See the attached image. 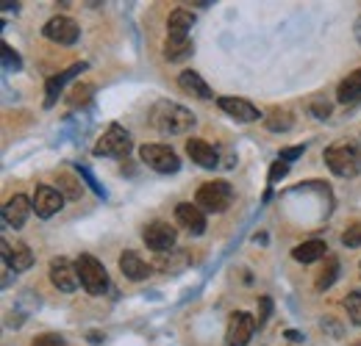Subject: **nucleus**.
Instances as JSON below:
<instances>
[{"instance_id": "35", "label": "nucleus", "mask_w": 361, "mask_h": 346, "mask_svg": "<svg viewBox=\"0 0 361 346\" xmlns=\"http://www.w3.org/2000/svg\"><path fill=\"white\" fill-rule=\"evenodd\" d=\"M61 188H64L70 197H81V186H78L70 174H61Z\"/></svg>"}, {"instance_id": "7", "label": "nucleus", "mask_w": 361, "mask_h": 346, "mask_svg": "<svg viewBox=\"0 0 361 346\" xmlns=\"http://www.w3.org/2000/svg\"><path fill=\"white\" fill-rule=\"evenodd\" d=\"M256 327H259L256 316H250L245 310H236L231 316V321H228L226 346H247L250 338H253V333H256Z\"/></svg>"}, {"instance_id": "6", "label": "nucleus", "mask_w": 361, "mask_h": 346, "mask_svg": "<svg viewBox=\"0 0 361 346\" xmlns=\"http://www.w3.org/2000/svg\"><path fill=\"white\" fill-rule=\"evenodd\" d=\"M139 158L153 169V172H161V174H173L180 169V158L178 153L167 144H145L139 150Z\"/></svg>"}, {"instance_id": "19", "label": "nucleus", "mask_w": 361, "mask_h": 346, "mask_svg": "<svg viewBox=\"0 0 361 346\" xmlns=\"http://www.w3.org/2000/svg\"><path fill=\"white\" fill-rule=\"evenodd\" d=\"M178 84L183 91H189V94H195V97H200V100H212V97H214L212 86H209L197 72H192V70H183V72H180Z\"/></svg>"}, {"instance_id": "30", "label": "nucleus", "mask_w": 361, "mask_h": 346, "mask_svg": "<svg viewBox=\"0 0 361 346\" xmlns=\"http://www.w3.org/2000/svg\"><path fill=\"white\" fill-rule=\"evenodd\" d=\"M31 346H67V341L61 338V335H56V333H42V335H37Z\"/></svg>"}, {"instance_id": "1", "label": "nucleus", "mask_w": 361, "mask_h": 346, "mask_svg": "<svg viewBox=\"0 0 361 346\" xmlns=\"http://www.w3.org/2000/svg\"><path fill=\"white\" fill-rule=\"evenodd\" d=\"M150 122H153V128L159 130V133H164V136H183V133H189L192 125H195V117L178 105V103H156L153 105V111H150Z\"/></svg>"}, {"instance_id": "21", "label": "nucleus", "mask_w": 361, "mask_h": 346, "mask_svg": "<svg viewBox=\"0 0 361 346\" xmlns=\"http://www.w3.org/2000/svg\"><path fill=\"white\" fill-rule=\"evenodd\" d=\"M336 100H339L342 105L359 103V100H361V70L350 72V75H348V78L339 84V89H336Z\"/></svg>"}, {"instance_id": "32", "label": "nucleus", "mask_w": 361, "mask_h": 346, "mask_svg": "<svg viewBox=\"0 0 361 346\" xmlns=\"http://www.w3.org/2000/svg\"><path fill=\"white\" fill-rule=\"evenodd\" d=\"M306 153V147L303 144H298V147H283L281 153H278V161H283V164H289V161H295V158H300Z\"/></svg>"}, {"instance_id": "24", "label": "nucleus", "mask_w": 361, "mask_h": 346, "mask_svg": "<svg viewBox=\"0 0 361 346\" xmlns=\"http://www.w3.org/2000/svg\"><path fill=\"white\" fill-rule=\"evenodd\" d=\"M264 125L275 133H286V130L295 128V117L289 111H272L270 117H264Z\"/></svg>"}, {"instance_id": "33", "label": "nucleus", "mask_w": 361, "mask_h": 346, "mask_svg": "<svg viewBox=\"0 0 361 346\" xmlns=\"http://www.w3.org/2000/svg\"><path fill=\"white\" fill-rule=\"evenodd\" d=\"M270 313H272V300H270V297H262V300H259V316H256L259 327H262V324L270 319Z\"/></svg>"}, {"instance_id": "3", "label": "nucleus", "mask_w": 361, "mask_h": 346, "mask_svg": "<svg viewBox=\"0 0 361 346\" xmlns=\"http://www.w3.org/2000/svg\"><path fill=\"white\" fill-rule=\"evenodd\" d=\"M233 203V186L228 180H212V183H203L195 194V205L200 211H209V214H223L231 208Z\"/></svg>"}, {"instance_id": "17", "label": "nucleus", "mask_w": 361, "mask_h": 346, "mask_svg": "<svg viewBox=\"0 0 361 346\" xmlns=\"http://www.w3.org/2000/svg\"><path fill=\"white\" fill-rule=\"evenodd\" d=\"M176 222H178L183 230H189L192 236L206 233V217H203V211H200L197 205H192V203H180L178 208H176Z\"/></svg>"}, {"instance_id": "13", "label": "nucleus", "mask_w": 361, "mask_h": 346, "mask_svg": "<svg viewBox=\"0 0 361 346\" xmlns=\"http://www.w3.org/2000/svg\"><path fill=\"white\" fill-rule=\"evenodd\" d=\"M186 155H189L197 167H203V169H214V167L220 164L217 147L209 144V141H203V139H189V141H186Z\"/></svg>"}, {"instance_id": "14", "label": "nucleus", "mask_w": 361, "mask_h": 346, "mask_svg": "<svg viewBox=\"0 0 361 346\" xmlns=\"http://www.w3.org/2000/svg\"><path fill=\"white\" fill-rule=\"evenodd\" d=\"M0 250H3V263L11 269V271H25L34 266V252L28 250V244H8V241H0Z\"/></svg>"}, {"instance_id": "8", "label": "nucleus", "mask_w": 361, "mask_h": 346, "mask_svg": "<svg viewBox=\"0 0 361 346\" xmlns=\"http://www.w3.org/2000/svg\"><path fill=\"white\" fill-rule=\"evenodd\" d=\"M142 238H145L147 250H153V252H170V250L176 247L178 233H176V227H170L167 222H150V224L142 230Z\"/></svg>"}, {"instance_id": "36", "label": "nucleus", "mask_w": 361, "mask_h": 346, "mask_svg": "<svg viewBox=\"0 0 361 346\" xmlns=\"http://www.w3.org/2000/svg\"><path fill=\"white\" fill-rule=\"evenodd\" d=\"M286 338H289L292 344H300V341H303V335H300V333H295V330H286Z\"/></svg>"}, {"instance_id": "2", "label": "nucleus", "mask_w": 361, "mask_h": 346, "mask_svg": "<svg viewBox=\"0 0 361 346\" xmlns=\"http://www.w3.org/2000/svg\"><path fill=\"white\" fill-rule=\"evenodd\" d=\"M325 164L328 169L339 177H356L361 172V150L353 141H336L325 150Z\"/></svg>"}, {"instance_id": "5", "label": "nucleus", "mask_w": 361, "mask_h": 346, "mask_svg": "<svg viewBox=\"0 0 361 346\" xmlns=\"http://www.w3.org/2000/svg\"><path fill=\"white\" fill-rule=\"evenodd\" d=\"M128 153H131V133L123 125H109V130L94 144V155L103 158H126Z\"/></svg>"}, {"instance_id": "9", "label": "nucleus", "mask_w": 361, "mask_h": 346, "mask_svg": "<svg viewBox=\"0 0 361 346\" xmlns=\"http://www.w3.org/2000/svg\"><path fill=\"white\" fill-rule=\"evenodd\" d=\"M42 34H45V39H50V42H56V44H75L78 42L81 28H78V23H75L73 17L59 14V17H50V20H47Z\"/></svg>"}, {"instance_id": "22", "label": "nucleus", "mask_w": 361, "mask_h": 346, "mask_svg": "<svg viewBox=\"0 0 361 346\" xmlns=\"http://www.w3.org/2000/svg\"><path fill=\"white\" fill-rule=\"evenodd\" d=\"M292 258L300 263H314V260L328 258V247H325V241H303L292 250Z\"/></svg>"}, {"instance_id": "26", "label": "nucleus", "mask_w": 361, "mask_h": 346, "mask_svg": "<svg viewBox=\"0 0 361 346\" xmlns=\"http://www.w3.org/2000/svg\"><path fill=\"white\" fill-rule=\"evenodd\" d=\"M164 56L170 61H183L186 56H192V39L189 42H167L164 44Z\"/></svg>"}, {"instance_id": "28", "label": "nucleus", "mask_w": 361, "mask_h": 346, "mask_svg": "<svg viewBox=\"0 0 361 346\" xmlns=\"http://www.w3.org/2000/svg\"><path fill=\"white\" fill-rule=\"evenodd\" d=\"M342 244H345V247H361V222L350 224V227L342 233Z\"/></svg>"}, {"instance_id": "12", "label": "nucleus", "mask_w": 361, "mask_h": 346, "mask_svg": "<svg viewBox=\"0 0 361 346\" xmlns=\"http://www.w3.org/2000/svg\"><path fill=\"white\" fill-rule=\"evenodd\" d=\"M31 211H34V200H28L25 194H14L3 205V224L6 227H23Z\"/></svg>"}, {"instance_id": "18", "label": "nucleus", "mask_w": 361, "mask_h": 346, "mask_svg": "<svg viewBox=\"0 0 361 346\" xmlns=\"http://www.w3.org/2000/svg\"><path fill=\"white\" fill-rule=\"evenodd\" d=\"M84 70H87V64H73L70 70H64L61 75H56V78H50V81H47V86H45V105L47 108L59 100V94H61L64 84H67V81H73V78H75L78 72H84Z\"/></svg>"}, {"instance_id": "31", "label": "nucleus", "mask_w": 361, "mask_h": 346, "mask_svg": "<svg viewBox=\"0 0 361 346\" xmlns=\"http://www.w3.org/2000/svg\"><path fill=\"white\" fill-rule=\"evenodd\" d=\"M3 70H6V72L20 70V58H17V53H11L8 44H3Z\"/></svg>"}, {"instance_id": "27", "label": "nucleus", "mask_w": 361, "mask_h": 346, "mask_svg": "<svg viewBox=\"0 0 361 346\" xmlns=\"http://www.w3.org/2000/svg\"><path fill=\"white\" fill-rule=\"evenodd\" d=\"M345 307H348V316L353 324H361V288L350 291L348 300H345Z\"/></svg>"}, {"instance_id": "10", "label": "nucleus", "mask_w": 361, "mask_h": 346, "mask_svg": "<svg viewBox=\"0 0 361 346\" xmlns=\"http://www.w3.org/2000/svg\"><path fill=\"white\" fill-rule=\"evenodd\" d=\"M78 280H81V277H78V269L67 258L50 260V283H53L59 291H64V294L75 291V288H78Z\"/></svg>"}, {"instance_id": "37", "label": "nucleus", "mask_w": 361, "mask_h": 346, "mask_svg": "<svg viewBox=\"0 0 361 346\" xmlns=\"http://www.w3.org/2000/svg\"><path fill=\"white\" fill-rule=\"evenodd\" d=\"M103 341V335L100 333H90V344H100Z\"/></svg>"}, {"instance_id": "23", "label": "nucleus", "mask_w": 361, "mask_h": 346, "mask_svg": "<svg viewBox=\"0 0 361 346\" xmlns=\"http://www.w3.org/2000/svg\"><path fill=\"white\" fill-rule=\"evenodd\" d=\"M336 277H339V260L334 258V255H328V258H325V266H322V271L317 274L314 288H317V291L331 288V286L336 283Z\"/></svg>"}, {"instance_id": "20", "label": "nucleus", "mask_w": 361, "mask_h": 346, "mask_svg": "<svg viewBox=\"0 0 361 346\" xmlns=\"http://www.w3.org/2000/svg\"><path fill=\"white\" fill-rule=\"evenodd\" d=\"M120 271H123L128 280L139 283V280H145V277L150 274V266L139 258L136 252H123V255H120Z\"/></svg>"}, {"instance_id": "25", "label": "nucleus", "mask_w": 361, "mask_h": 346, "mask_svg": "<svg viewBox=\"0 0 361 346\" xmlns=\"http://www.w3.org/2000/svg\"><path fill=\"white\" fill-rule=\"evenodd\" d=\"M92 94H94V86H92V84H75V86L70 89V94H67V105L78 108V105L90 103Z\"/></svg>"}, {"instance_id": "29", "label": "nucleus", "mask_w": 361, "mask_h": 346, "mask_svg": "<svg viewBox=\"0 0 361 346\" xmlns=\"http://www.w3.org/2000/svg\"><path fill=\"white\" fill-rule=\"evenodd\" d=\"M309 111L314 114L317 120H328V117H331V103H328V100H322V97H314V100H312V105H309Z\"/></svg>"}, {"instance_id": "11", "label": "nucleus", "mask_w": 361, "mask_h": 346, "mask_svg": "<svg viewBox=\"0 0 361 346\" xmlns=\"http://www.w3.org/2000/svg\"><path fill=\"white\" fill-rule=\"evenodd\" d=\"M64 208V197L59 188L53 186H39L37 194H34V211L39 219H50L53 214H59Z\"/></svg>"}, {"instance_id": "34", "label": "nucleus", "mask_w": 361, "mask_h": 346, "mask_svg": "<svg viewBox=\"0 0 361 346\" xmlns=\"http://www.w3.org/2000/svg\"><path fill=\"white\" fill-rule=\"evenodd\" d=\"M286 172H289V164L275 161V164H272V169H270V177H267V180H270V186H275V183H278V180H281Z\"/></svg>"}, {"instance_id": "4", "label": "nucleus", "mask_w": 361, "mask_h": 346, "mask_svg": "<svg viewBox=\"0 0 361 346\" xmlns=\"http://www.w3.org/2000/svg\"><path fill=\"white\" fill-rule=\"evenodd\" d=\"M75 269H78V277H81V286L87 288V294H92V297H103L106 294L109 274H106V266L94 255H81L75 260Z\"/></svg>"}, {"instance_id": "16", "label": "nucleus", "mask_w": 361, "mask_h": 346, "mask_svg": "<svg viewBox=\"0 0 361 346\" xmlns=\"http://www.w3.org/2000/svg\"><path fill=\"white\" fill-rule=\"evenodd\" d=\"M195 25L192 11L186 8H176L167 20V42H189V31Z\"/></svg>"}, {"instance_id": "38", "label": "nucleus", "mask_w": 361, "mask_h": 346, "mask_svg": "<svg viewBox=\"0 0 361 346\" xmlns=\"http://www.w3.org/2000/svg\"><path fill=\"white\" fill-rule=\"evenodd\" d=\"M356 37H359V42H361V17H359V23H356Z\"/></svg>"}, {"instance_id": "15", "label": "nucleus", "mask_w": 361, "mask_h": 346, "mask_svg": "<svg viewBox=\"0 0 361 346\" xmlns=\"http://www.w3.org/2000/svg\"><path fill=\"white\" fill-rule=\"evenodd\" d=\"M217 105L226 111L228 117H233V120H239V122H256V120L262 117L259 108H256L253 103L242 100V97H220Z\"/></svg>"}]
</instances>
